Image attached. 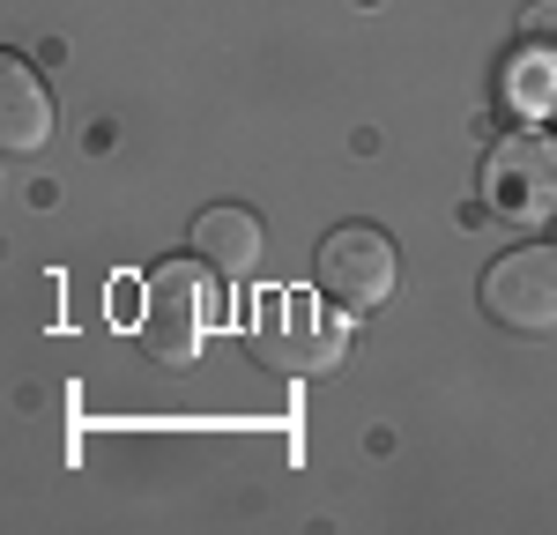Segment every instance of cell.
Wrapping results in <instances>:
<instances>
[{
	"mask_svg": "<svg viewBox=\"0 0 557 535\" xmlns=\"http://www.w3.org/2000/svg\"><path fill=\"white\" fill-rule=\"evenodd\" d=\"M246 350L275 380H320V372L343 364L349 327L320 306V283L312 290H253V306H246Z\"/></svg>",
	"mask_w": 557,
	"mask_h": 535,
	"instance_id": "obj_1",
	"label": "cell"
},
{
	"mask_svg": "<svg viewBox=\"0 0 557 535\" xmlns=\"http://www.w3.org/2000/svg\"><path fill=\"white\" fill-rule=\"evenodd\" d=\"M215 320V298L209 283L194 275L186 261H164L141 275V306H134V343L157 357V364H172L186 372L194 357H201V335H209Z\"/></svg>",
	"mask_w": 557,
	"mask_h": 535,
	"instance_id": "obj_2",
	"label": "cell"
},
{
	"mask_svg": "<svg viewBox=\"0 0 557 535\" xmlns=\"http://www.w3.org/2000/svg\"><path fill=\"white\" fill-rule=\"evenodd\" d=\"M394 238L372 231V223H343V231H327L320 238V253H312V283H320V298L327 306H343L349 320L357 312H380L394 298Z\"/></svg>",
	"mask_w": 557,
	"mask_h": 535,
	"instance_id": "obj_3",
	"label": "cell"
},
{
	"mask_svg": "<svg viewBox=\"0 0 557 535\" xmlns=\"http://www.w3.org/2000/svg\"><path fill=\"white\" fill-rule=\"evenodd\" d=\"M483 320L506 335H557V246H513L483 268Z\"/></svg>",
	"mask_w": 557,
	"mask_h": 535,
	"instance_id": "obj_4",
	"label": "cell"
},
{
	"mask_svg": "<svg viewBox=\"0 0 557 535\" xmlns=\"http://www.w3.org/2000/svg\"><path fill=\"white\" fill-rule=\"evenodd\" d=\"M483 201L506 223H550L557 216V141L550 134H506L483 164Z\"/></svg>",
	"mask_w": 557,
	"mask_h": 535,
	"instance_id": "obj_5",
	"label": "cell"
},
{
	"mask_svg": "<svg viewBox=\"0 0 557 535\" xmlns=\"http://www.w3.org/2000/svg\"><path fill=\"white\" fill-rule=\"evenodd\" d=\"M52 141V97H45L30 60H0V149L8 157H38Z\"/></svg>",
	"mask_w": 557,
	"mask_h": 535,
	"instance_id": "obj_6",
	"label": "cell"
},
{
	"mask_svg": "<svg viewBox=\"0 0 557 535\" xmlns=\"http://www.w3.org/2000/svg\"><path fill=\"white\" fill-rule=\"evenodd\" d=\"M194 261L209 268L215 283H246V275L260 268V216L238 209V201L209 209V216L194 223Z\"/></svg>",
	"mask_w": 557,
	"mask_h": 535,
	"instance_id": "obj_7",
	"label": "cell"
},
{
	"mask_svg": "<svg viewBox=\"0 0 557 535\" xmlns=\"http://www.w3.org/2000/svg\"><path fill=\"white\" fill-rule=\"evenodd\" d=\"M520 38L557 60V0H528V8H520Z\"/></svg>",
	"mask_w": 557,
	"mask_h": 535,
	"instance_id": "obj_8",
	"label": "cell"
}]
</instances>
